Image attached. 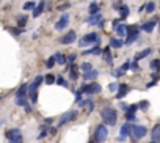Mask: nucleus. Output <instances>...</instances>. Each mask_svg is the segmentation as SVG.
I'll return each instance as SVG.
<instances>
[{
  "label": "nucleus",
  "mask_w": 160,
  "mask_h": 143,
  "mask_svg": "<svg viewBox=\"0 0 160 143\" xmlns=\"http://www.w3.org/2000/svg\"><path fill=\"white\" fill-rule=\"evenodd\" d=\"M42 80H44V76H36L32 83L27 85V94H30L32 104L38 102V88H39V85L42 83Z\"/></svg>",
  "instance_id": "1"
},
{
  "label": "nucleus",
  "mask_w": 160,
  "mask_h": 143,
  "mask_svg": "<svg viewBox=\"0 0 160 143\" xmlns=\"http://www.w3.org/2000/svg\"><path fill=\"white\" fill-rule=\"evenodd\" d=\"M100 117H102L105 126H115L116 121H118V115H116V110L112 109V107H107V109H104L102 113H100Z\"/></svg>",
  "instance_id": "2"
},
{
  "label": "nucleus",
  "mask_w": 160,
  "mask_h": 143,
  "mask_svg": "<svg viewBox=\"0 0 160 143\" xmlns=\"http://www.w3.org/2000/svg\"><path fill=\"white\" fill-rule=\"evenodd\" d=\"M107 135H108V129L105 124H97L96 131H94V138L97 143H104L107 140Z\"/></svg>",
  "instance_id": "3"
},
{
  "label": "nucleus",
  "mask_w": 160,
  "mask_h": 143,
  "mask_svg": "<svg viewBox=\"0 0 160 143\" xmlns=\"http://www.w3.org/2000/svg\"><path fill=\"white\" fill-rule=\"evenodd\" d=\"M79 44L83 47V46H87V44H96V46H99L100 44V40H99V36H97V33L96 32H91V33H87L83 38H82V41H79Z\"/></svg>",
  "instance_id": "4"
},
{
  "label": "nucleus",
  "mask_w": 160,
  "mask_h": 143,
  "mask_svg": "<svg viewBox=\"0 0 160 143\" xmlns=\"http://www.w3.org/2000/svg\"><path fill=\"white\" fill-rule=\"evenodd\" d=\"M138 33H140V28L138 27H134V25H127V30H126V44H132L135 40H138Z\"/></svg>",
  "instance_id": "5"
},
{
  "label": "nucleus",
  "mask_w": 160,
  "mask_h": 143,
  "mask_svg": "<svg viewBox=\"0 0 160 143\" xmlns=\"http://www.w3.org/2000/svg\"><path fill=\"white\" fill-rule=\"evenodd\" d=\"M102 87L99 83H83L80 87L79 93H87V94H93V93H100Z\"/></svg>",
  "instance_id": "6"
},
{
  "label": "nucleus",
  "mask_w": 160,
  "mask_h": 143,
  "mask_svg": "<svg viewBox=\"0 0 160 143\" xmlns=\"http://www.w3.org/2000/svg\"><path fill=\"white\" fill-rule=\"evenodd\" d=\"M146 134H148V129H146L144 126H141V124H134V126H132L130 135L134 137V142H135V140H140V138H143Z\"/></svg>",
  "instance_id": "7"
},
{
  "label": "nucleus",
  "mask_w": 160,
  "mask_h": 143,
  "mask_svg": "<svg viewBox=\"0 0 160 143\" xmlns=\"http://www.w3.org/2000/svg\"><path fill=\"white\" fill-rule=\"evenodd\" d=\"M77 110H69V112H66V113L63 115V117L60 118V121H58V127H63L64 124H68L69 121H72V119H75L77 118Z\"/></svg>",
  "instance_id": "8"
},
{
  "label": "nucleus",
  "mask_w": 160,
  "mask_h": 143,
  "mask_svg": "<svg viewBox=\"0 0 160 143\" xmlns=\"http://www.w3.org/2000/svg\"><path fill=\"white\" fill-rule=\"evenodd\" d=\"M75 38H77V33L74 32V30H69V32H66L58 41H60V44H63V46H69V44H72V42L75 41Z\"/></svg>",
  "instance_id": "9"
},
{
  "label": "nucleus",
  "mask_w": 160,
  "mask_h": 143,
  "mask_svg": "<svg viewBox=\"0 0 160 143\" xmlns=\"http://www.w3.org/2000/svg\"><path fill=\"white\" fill-rule=\"evenodd\" d=\"M69 25V14L68 13H64V14H61V17H60V21L55 24V30H64L66 27Z\"/></svg>",
  "instance_id": "10"
},
{
  "label": "nucleus",
  "mask_w": 160,
  "mask_h": 143,
  "mask_svg": "<svg viewBox=\"0 0 160 143\" xmlns=\"http://www.w3.org/2000/svg\"><path fill=\"white\" fill-rule=\"evenodd\" d=\"M44 8H46V0H41L38 5H35L33 8V17H39L42 13H44Z\"/></svg>",
  "instance_id": "11"
},
{
  "label": "nucleus",
  "mask_w": 160,
  "mask_h": 143,
  "mask_svg": "<svg viewBox=\"0 0 160 143\" xmlns=\"http://www.w3.org/2000/svg\"><path fill=\"white\" fill-rule=\"evenodd\" d=\"M102 21V14L100 13H94V14H89V16L85 19L87 24H91V25H97V22Z\"/></svg>",
  "instance_id": "12"
},
{
  "label": "nucleus",
  "mask_w": 160,
  "mask_h": 143,
  "mask_svg": "<svg viewBox=\"0 0 160 143\" xmlns=\"http://www.w3.org/2000/svg\"><path fill=\"white\" fill-rule=\"evenodd\" d=\"M129 93V85L127 83H121V85H118V93H116V99H123L124 96H126Z\"/></svg>",
  "instance_id": "13"
},
{
  "label": "nucleus",
  "mask_w": 160,
  "mask_h": 143,
  "mask_svg": "<svg viewBox=\"0 0 160 143\" xmlns=\"http://www.w3.org/2000/svg\"><path fill=\"white\" fill-rule=\"evenodd\" d=\"M157 25V21L155 19H152V21H148V22H144V24L140 27V28L143 30V32H146V33H151L152 30H154V27Z\"/></svg>",
  "instance_id": "14"
},
{
  "label": "nucleus",
  "mask_w": 160,
  "mask_h": 143,
  "mask_svg": "<svg viewBox=\"0 0 160 143\" xmlns=\"http://www.w3.org/2000/svg\"><path fill=\"white\" fill-rule=\"evenodd\" d=\"M97 76H99V71H97V69H89V71L83 72V79L85 80H94Z\"/></svg>",
  "instance_id": "15"
},
{
  "label": "nucleus",
  "mask_w": 160,
  "mask_h": 143,
  "mask_svg": "<svg viewBox=\"0 0 160 143\" xmlns=\"http://www.w3.org/2000/svg\"><path fill=\"white\" fill-rule=\"evenodd\" d=\"M126 30H127V25H126V24H116V25H115V32H116V35H118V36H121V38L126 36Z\"/></svg>",
  "instance_id": "16"
},
{
  "label": "nucleus",
  "mask_w": 160,
  "mask_h": 143,
  "mask_svg": "<svg viewBox=\"0 0 160 143\" xmlns=\"http://www.w3.org/2000/svg\"><path fill=\"white\" fill-rule=\"evenodd\" d=\"M152 142L159 143L160 142V124H155L154 127H152Z\"/></svg>",
  "instance_id": "17"
},
{
  "label": "nucleus",
  "mask_w": 160,
  "mask_h": 143,
  "mask_svg": "<svg viewBox=\"0 0 160 143\" xmlns=\"http://www.w3.org/2000/svg\"><path fill=\"white\" fill-rule=\"evenodd\" d=\"M82 53H83V55H100V53H102V49H100L99 46H96V47H93V49H87V51H83Z\"/></svg>",
  "instance_id": "18"
},
{
  "label": "nucleus",
  "mask_w": 160,
  "mask_h": 143,
  "mask_svg": "<svg viewBox=\"0 0 160 143\" xmlns=\"http://www.w3.org/2000/svg\"><path fill=\"white\" fill-rule=\"evenodd\" d=\"M130 132H132V124H129V123L123 124V127L119 129V135H124V137H129Z\"/></svg>",
  "instance_id": "19"
},
{
  "label": "nucleus",
  "mask_w": 160,
  "mask_h": 143,
  "mask_svg": "<svg viewBox=\"0 0 160 143\" xmlns=\"http://www.w3.org/2000/svg\"><path fill=\"white\" fill-rule=\"evenodd\" d=\"M123 44H124V41H123V40H118V38H110V42H108V47L119 49Z\"/></svg>",
  "instance_id": "20"
},
{
  "label": "nucleus",
  "mask_w": 160,
  "mask_h": 143,
  "mask_svg": "<svg viewBox=\"0 0 160 143\" xmlns=\"http://www.w3.org/2000/svg\"><path fill=\"white\" fill-rule=\"evenodd\" d=\"M79 106L80 107H87L88 112H91L93 109H94V102H93V99H85V101L82 99V101L79 102Z\"/></svg>",
  "instance_id": "21"
},
{
  "label": "nucleus",
  "mask_w": 160,
  "mask_h": 143,
  "mask_svg": "<svg viewBox=\"0 0 160 143\" xmlns=\"http://www.w3.org/2000/svg\"><path fill=\"white\" fill-rule=\"evenodd\" d=\"M100 55L104 57V60L107 61L108 65H112V61H113V58H112V53H110V47H105V49H102V53H100Z\"/></svg>",
  "instance_id": "22"
},
{
  "label": "nucleus",
  "mask_w": 160,
  "mask_h": 143,
  "mask_svg": "<svg viewBox=\"0 0 160 143\" xmlns=\"http://www.w3.org/2000/svg\"><path fill=\"white\" fill-rule=\"evenodd\" d=\"M53 60H55V63H58V65H66V57L61 52L53 53Z\"/></svg>",
  "instance_id": "23"
},
{
  "label": "nucleus",
  "mask_w": 160,
  "mask_h": 143,
  "mask_svg": "<svg viewBox=\"0 0 160 143\" xmlns=\"http://www.w3.org/2000/svg\"><path fill=\"white\" fill-rule=\"evenodd\" d=\"M69 76H71L72 80H77V79H79V66H77V65L72 63L71 69H69Z\"/></svg>",
  "instance_id": "24"
},
{
  "label": "nucleus",
  "mask_w": 160,
  "mask_h": 143,
  "mask_svg": "<svg viewBox=\"0 0 160 143\" xmlns=\"http://www.w3.org/2000/svg\"><path fill=\"white\" fill-rule=\"evenodd\" d=\"M8 142H10V143H24V135L19 132V134L14 135V137L8 138Z\"/></svg>",
  "instance_id": "25"
},
{
  "label": "nucleus",
  "mask_w": 160,
  "mask_h": 143,
  "mask_svg": "<svg viewBox=\"0 0 160 143\" xmlns=\"http://www.w3.org/2000/svg\"><path fill=\"white\" fill-rule=\"evenodd\" d=\"M151 52H152V49H151V47L144 49V51H141V52L138 53V55H135V60H136V61H138V60H141V58H144V57H148V55H149Z\"/></svg>",
  "instance_id": "26"
},
{
  "label": "nucleus",
  "mask_w": 160,
  "mask_h": 143,
  "mask_svg": "<svg viewBox=\"0 0 160 143\" xmlns=\"http://www.w3.org/2000/svg\"><path fill=\"white\" fill-rule=\"evenodd\" d=\"M16 106H19V107H27L28 106L25 96H16Z\"/></svg>",
  "instance_id": "27"
},
{
  "label": "nucleus",
  "mask_w": 160,
  "mask_h": 143,
  "mask_svg": "<svg viewBox=\"0 0 160 143\" xmlns=\"http://www.w3.org/2000/svg\"><path fill=\"white\" fill-rule=\"evenodd\" d=\"M88 11H89V14H94V13H99L100 11V8H99V5H97V2H93L91 5H89V8H88Z\"/></svg>",
  "instance_id": "28"
},
{
  "label": "nucleus",
  "mask_w": 160,
  "mask_h": 143,
  "mask_svg": "<svg viewBox=\"0 0 160 143\" xmlns=\"http://www.w3.org/2000/svg\"><path fill=\"white\" fill-rule=\"evenodd\" d=\"M119 11H121V19H126L129 16V6L127 5L119 6Z\"/></svg>",
  "instance_id": "29"
},
{
  "label": "nucleus",
  "mask_w": 160,
  "mask_h": 143,
  "mask_svg": "<svg viewBox=\"0 0 160 143\" xmlns=\"http://www.w3.org/2000/svg\"><path fill=\"white\" fill-rule=\"evenodd\" d=\"M79 69H82L83 72H87V71H89V69H93V65L91 63H88V61H83V63L79 66Z\"/></svg>",
  "instance_id": "30"
},
{
  "label": "nucleus",
  "mask_w": 160,
  "mask_h": 143,
  "mask_svg": "<svg viewBox=\"0 0 160 143\" xmlns=\"http://www.w3.org/2000/svg\"><path fill=\"white\" fill-rule=\"evenodd\" d=\"M16 96H27V83H22L21 85V88L17 90Z\"/></svg>",
  "instance_id": "31"
},
{
  "label": "nucleus",
  "mask_w": 160,
  "mask_h": 143,
  "mask_svg": "<svg viewBox=\"0 0 160 143\" xmlns=\"http://www.w3.org/2000/svg\"><path fill=\"white\" fill-rule=\"evenodd\" d=\"M144 10H146V13H154L155 11V3L154 2H149V3H146V6H144Z\"/></svg>",
  "instance_id": "32"
},
{
  "label": "nucleus",
  "mask_w": 160,
  "mask_h": 143,
  "mask_svg": "<svg viewBox=\"0 0 160 143\" xmlns=\"http://www.w3.org/2000/svg\"><path fill=\"white\" fill-rule=\"evenodd\" d=\"M42 82H46L47 85H52V83H55V76L53 74H47L44 77V80H42Z\"/></svg>",
  "instance_id": "33"
},
{
  "label": "nucleus",
  "mask_w": 160,
  "mask_h": 143,
  "mask_svg": "<svg viewBox=\"0 0 160 143\" xmlns=\"http://www.w3.org/2000/svg\"><path fill=\"white\" fill-rule=\"evenodd\" d=\"M19 132H21V131H19L17 129V127H14V129H10V131H6V138H11V137H14V135H16V134H19Z\"/></svg>",
  "instance_id": "34"
},
{
  "label": "nucleus",
  "mask_w": 160,
  "mask_h": 143,
  "mask_svg": "<svg viewBox=\"0 0 160 143\" xmlns=\"http://www.w3.org/2000/svg\"><path fill=\"white\" fill-rule=\"evenodd\" d=\"M151 68L154 69L155 72H159V69H160V61H159V60H152V61H151Z\"/></svg>",
  "instance_id": "35"
},
{
  "label": "nucleus",
  "mask_w": 160,
  "mask_h": 143,
  "mask_svg": "<svg viewBox=\"0 0 160 143\" xmlns=\"http://www.w3.org/2000/svg\"><path fill=\"white\" fill-rule=\"evenodd\" d=\"M25 24H27V16H22V17L17 19V27H19V28L25 27Z\"/></svg>",
  "instance_id": "36"
},
{
  "label": "nucleus",
  "mask_w": 160,
  "mask_h": 143,
  "mask_svg": "<svg viewBox=\"0 0 160 143\" xmlns=\"http://www.w3.org/2000/svg\"><path fill=\"white\" fill-rule=\"evenodd\" d=\"M53 66H55V60H53V57H50V58L46 61V68H47V69H52Z\"/></svg>",
  "instance_id": "37"
},
{
  "label": "nucleus",
  "mask_w": 160,
  "mask_h": 143,
  "mask_svg": "<svg viewBox=\"0 0 160 143\" xmlns=\"http://www.w3.org/2000/svg\"><path fill=\"white\" fill-rule=\"evenodd\" d=\"M136 110H138V106L134 104V106H129L126 112H127V113H136Z\"/></svg>",
  "instance_id": "38"
},
{
  "label": "nucleus",
  "mask_w": 160,
  "mask_h": 143,
  "mask_svg": "<svg viewBox=\"0 0 160 143\" xmlns=\"http://www.w3.org/2000/svg\"><path fill=\"white\" fill-rule=\"evenodd\" d=\"M35 8V2H27L25 5H24V10L25 11H30V10H33Z\"/></svg>",
  "instance_id": "39"
},
{
  "label": "nucleus",
  "mask_w": 160,
  "mask_h": 143,
  "mask_svg": "<svg viewBox=\"0 0 160 143\" xmlns=\"http://www.w3.org/2000/svg\"><path fill=\"white\" fill-rule=\"evenodd\" d=\"M55 82H57L58 85H61V87H66V85H68V82H66V80H64V79H63V77H61V76L58 77V79H55Z\"/></svg>",
  "instance_id": "40"
},
{
  "label": "nucleus",
  "mask_w": 160,
  "mask_h": 143,
  "mask_svg": "<svg viewBox=\"0 0 160 143\" xmlns=\"http://www.w3.org/2000/svg\"><path fill=\"white\" fill-rule=\"evenodd\" d=\"M148 107H149V102H148V101H141V102H140V106H138V109L148 110Z\"/></svg>",
  "instance_id": "41"
},
{
  "label": "nucleus",
  "mask_w": 160,
  "mask_h": 143,
  "mask_svg": "<svg viewBox=\"0 0 160 143\" xmlns=\"http://www.w3.org/2000/svg\"><path fill=\"white\" fill-rule=\"evenodd\" d=\"M126 119L127 121H136V117H135V113H127L126 112Z\"/></svg>",
  "instance_id": "42"
},
{
  "label": "nucleus",
  "mask_w": 160,
  "mask_h": 143,
  "mask_svg": "<svg viewBox=\"0 0 160 143\" xmlns=\"http://www.w3.org/2000/svg\"><path fill=\"white\" fill-rule=\"evenodd\" d=\"M129 69H134V71H136V69H138V61H136V60L130 61V66H129Z\"/></svg>",
  "instance_id": "43"
},
{
  "label": "nucleus",
  "mask_w": 160,
  "mask_h": 143,
  "mask_svg": "<svg viewBox=\"0 0 160 143\" xmlns=\"http://www.w3.org/2000/svg\"><path fill=\"white\" fill-rule=\"evenodd\" d=\"M108 90H110L112 93H115L116 90H118V83H115V82L110 83V85H108Z\"/></svg>",
  "instance_id": "44"
},
{
  "label": "nucleus",
  "mask_w": 160,
  "mask_h": 143,
  "mask_svg": "<svg viewBox=\"0 0 160 143\" xmlns=\"http://www.w3.org/2000/svg\"><path fill=\"white\" fill-rule=\"evenodd\" d=\"M68 8H71V3H63V5H58V10H61V11H63V10H68Z\"/></svg>",
  "instance_id": "45"
},
{
  "label": "nucleus",
  "mask_w": 160,
  "mask_h": 143,
  "mask_svg": "<svg viewBox=\"0 0 160 143\" xmlns=\"http://www.w3.org/2000/svg\"><path fill=\"white\" fill-rule=\"evenodd\" d=\"M129 66H130V61H126V63H124L123 66H121V71H123V72H126L127 69H129Z\"/></svg>",
  "instance_id": "46"
},
{
  "label": "nucleus",
  "mask_w": 160,
  "mask_h": 143,
  "mask_svg": "<svg viewBox=\"0 0 160 143\" xmlns=\"http://www.w3.org/2000/svg\"><path fill=\"white\" fill-rule=\"evenodd\" d=\"M151 77H152V82H155V83L159 82V74H157V72H155V71H154V74H152Z\"/></svg>",
  "instance_id": "47"
},
{
  "label": "nucleus",
  "mask_w": 160,
  "mask_h": 143,
  "mask_svg": "<svg viewBox=\"0 0 160 143\" xmlns=\"http://www.w3.org/2000/svg\"><path fill=\"white\" fill-rule=\"evenodd\" d=\"M127 107H129V106H127L126 102H119V109H121V110H124V112H126V110H127Z\"/></svg>",
  "instance_id": "48"
},
{
  "label": "nucleus",
  "mask_w": 160,
  "mask_h": 143,
  "mask_svg": "<svg viewBox=\"0 0 160 143\" xmlns=\"http://www.w3.org/2000/svg\"><path fill=\"white\" fill-rule=\"evenodd\" d=\"M68 61H71V63H74V61H75V53H71V55L68 57Z\"/></svg>",
  "instance_id": "49"
},
{
  "label": "nucleus",
  "mask_w": 160,
  "mask_h": 143,
  "mask_svg": "<svg viewBox=\"0 0 160 143\" xmlns=\"http://www.w3.org/2000/svg\"><path fill=\"white\" fill-rule=\"evenodd\" d=\"M21 30L22 28H11V32H13V35H19V33H21Z\"/></svg>",
  "instance_id": "50"
},
{
  "label": "nucleus",
  "mask_w": 160,
  "mask_h": 143,
  "mask_svg": "<svg viewBox=\"0 0 160 143\" xmlns=\"http://www.w3.org/2000/svg\"><path fill=\"white\" fill-rule=\"evenodd\" d=\"M126 140H127V137H124V135H119V137H118V142H121V143L126 142Z\"/></svg>",
  "instance_id": "51"
},
{
  "label": "nucleus",
  "mask_w": 160,
  "mask_h": 143,
  "mask_svg": "<svg viewBox=\"0 0 160 143\" xmlns=\"http://www.w3.org/2000/svg\"><path fill=\"white\" fill-rule=\"evenodd\" d=\"M123 74H124V72L121 71V69H118V71H116V77H121V76H123Z\"/></svg>",
  "instance_id": "52"
},
{
  "label": "nucleus",
  "mask_w": 160,
  "mask_h": 143,
  "mask_svg": "<svg viewBox=\"0 0 160 143\" xmlns=\"http://www.w3.org/2000/svg\"><path fill=\"white\" fill-rule=\"evenodd\" d=\"M52 121H53V119H52V118H49V119H46L44 123H46V124H50V123H52Z\"/></svg>",
  "instance_id": "53"
},
{
  "label": "nucleus",
  "mask_w": 160,
  "mask_h": 143,
  "mask_svg": "<svg viewBox=\"0 0 160 143\" xmlns=\"http://www.w3.org/2000/svg\"><path fill=\"white\" fill-rule=\"evenodd\" d=\"M49 132H50V134H57V129H55V127H52V129H50Z\"/></svg>",
  "instance_id": "54"
},
{
  "label": "nucleus",
  "mask_w": 160,
  "mask_h": 143,
  "mask_svg": "<svg viewBox=\"0 0 160 143\" xmlns=\"http://www.w3.org/2000/svg\"><path fill=\"white\" fill-rule=\"evenodd\" d=\"M88 143H94V142H88Z\"/></svg>",
  "instance_id": "55"
},
{
  "label": "nucleus",
  "mask_w": 160,
  "mask_h": 143,
  "mask_svg": "<svg viewBox=\"0 0 160 143\" xmlns=\"http://www.w3.org/2000/svg\"><path fill=\"white\" fill-rule=\"evenodd\" d=\"M149 143H155V142H149Z\"/></svg>",
  "instance_id": "56"
},
{
  "label": "nucleus",
  "mask_w": 160,
  "mask_h": 143,
  "mask_svg": "<svg viewBox=\"0 0 160 143\" xmlns=\"http://www.w3.org/2000/svg\"><path fill=\"white\" fill-rule=\"evenodd\" d=\"M0 124H2V123H0Z\"/></svg>",
  "instance_id": "57"
}]
</instances>
